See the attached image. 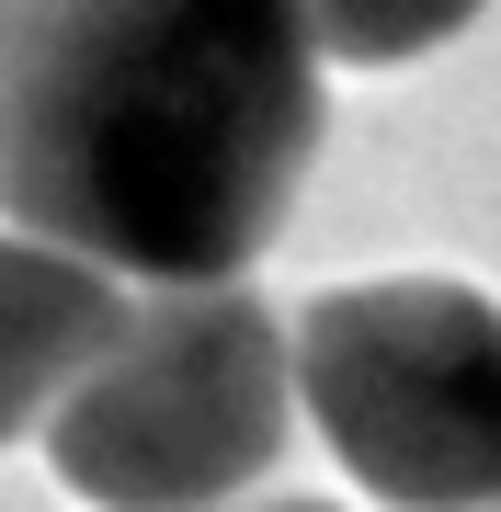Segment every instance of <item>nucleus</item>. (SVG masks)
<instances>
[{
  "instance_id": "f257e3e1",
  "label": "nucleus",
  "mask_w": 501,
  "mask_h": 512,
  "mask_svg": "<svg viewBox=\"0 0 501 512\" xmlns=\"http://www.w3.org/2000/svg\"><path fill=\"white\" fill-rule=\"evenodd\" d=\"M319 148V57L297 0H0V205L12 239L240 285Z\"/></svg>"
},
{
  "instance_id": "f03ea898",
  "label": "nucleus",
  "mask_w": 501,
  "mask_h": 512,
  "mask_svg": "<svg viewBox=\"0 0 501 512\" xmlns=\"http://www.w3.org/2000/svg\"><path fill=\"white\" fill-rule=\"evenodd\" d=\"M46 456L92 512H205L285 456V330L251 285L137 308L57 399Z\"/></svg>"
},
{
  "instance_id": "423d86ee",
  "label": "nucleus",
  "mask_w": 501,
  "mask_h": 512,
  "mask_svg": "<svg viewBox=\"0 0 501 512\" xmlns=\"http://www.w3.org/2000/svg\"><path fill=\"white\" fill-rule=\"evenodd\" d=\"M262 512H331V501H262Z\"/></svg>"
},
{
  "instance_id": "7ed1b4c3",
  "label": "nucleus",
  "mask_w": 501,
  "mask_h": 512,
  "mask_svg": "<svg viewBox=\"0 0 501 512\" xmlns=\"http://www.w3.org/2000/svg\"><path fill=\"white\" fill-rule=\"evenodd\" d=\"M285 387L388 512H501V308L467 285L308 296Z\"/></svg>"
},
{
  "instance_id": "20e7f679",
  "label": "nucleus",
  "mask_w": 501,
  "mask_h": 512,
  "mask_svg": "<svg viewBox=\"0 0 501 512\" xmlns=\"http://www.w3.org/2000/svg\"><path fill=\"white\" fill-rule=\"evenodd\" d=\"M114 330H126V296H114L92 262L0 228V444L69 399V387L103 365Z\"/></svg>"
},
{
  "instance_id": "39448f33",
  "label": "nucleus",
  "mask_w": 501,
  "mask_h": 512,
  "mask_svg": "<svg viewBox=\"0 0 501 512\" xmlns=\"http://www.w3.org/2000/svg\"><path fill=\"white\" fill-rule=\"evenodd\" d=\"M308 57H342V69H399V57L445 46L456 23H479V0H297Z\"/></svg>"
}]
</instances>
